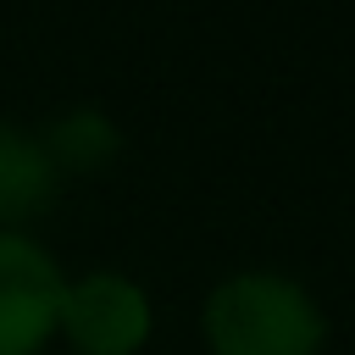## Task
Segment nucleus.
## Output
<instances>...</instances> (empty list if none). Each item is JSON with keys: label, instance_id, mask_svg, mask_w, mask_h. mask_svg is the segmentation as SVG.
<instances>
[{"label": "nucleus", "instance_id": "obj_1", "mask_svg": "<svg viewBox=\"0 0 355 355\" xmlns=\"http://www.w3.org/2000/svg\"><path fill=\"white\" fill-rule=\"evenodd\" d=\"M205 355H322L327 311L316 294L272 266H239L200 300Z\"/></svg>", "mask_w": 355, "mask_h": 355}, {"label": "nucleus", "instance_id": "obj_2", "mask_svg": "<svg viewBox=\"0 0 355 355\" xmlns=\"http://www.w3.org/2000/svg\"><path fill=\"white\" fill-rule=\"evenodd\" d=\"M155 333V305L144 283H133L116 266H89L83 277L61 283L55 305V338H67L78 355H139Z\"/></svg>", "mask_w": 355, "mask_h": 355}, {"label": "nucleus", "instance_id": "obj_3", "mask_svg": "<svg viewBox=\"0 0 355 355\" xmlns=\"http://www.w3.org/2000/svg\"><path fill=\"white\" fill-rule=\"evenodd\" d=\"M61 283L67 272L33 233L0 227V355H39L55 338Z\"/></svg>", "mask_w": 355, "mask_h": 355}, {"label": "nucleus", "instance_id": "obj_4", "mask_svg": "<svg viewBox=\"0 0 355 355\" xmlns=\"http://www.w3.org/2000/svg\"><path fill=\"white\" fill-rule=\"evenodd\" d=\"M61 194V172L39 133L0 122V227H22Z\"/></svg>", "mask_w": 355, "mask_h": 355}, {"label": "nucleus", "instance_id": "obj_5", "mask_svg": "<svg viewBox=\"0 0 355 355\" xmlns=\"http://www.w3.org/2000/svg\"><path fill=\"white\" fill-rule=\"evenodd\" d=\"M39 139H44V150H50L55 172H100V166L122 150L116 122H111L105 111H94V105H78V111L55 116Z\"/></svg>", "mask_w": 355, "mask_h": 355}]
</instances>
